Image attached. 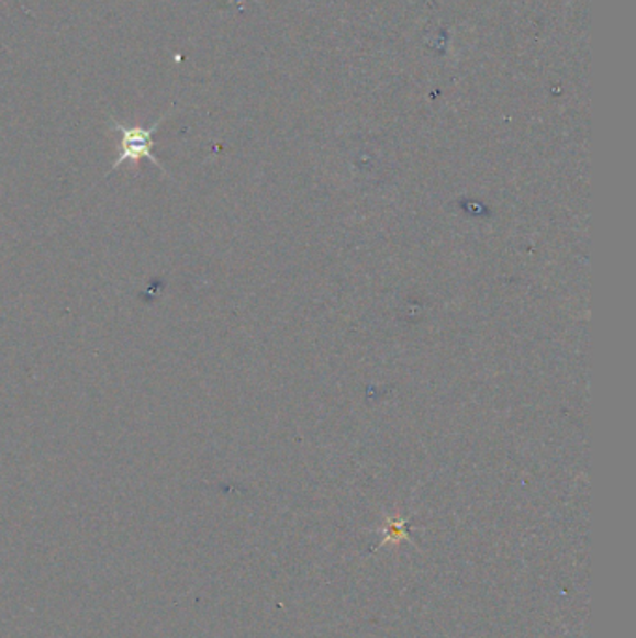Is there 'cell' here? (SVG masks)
Listing matches in <instances>:
<instances>
[{"instance_id":"1","label":"cell","mask_w":636,"mask_h":638,"mask_svg":"<svg viewBox=\"0 0 636 638\" xmlns=\"http://www.w3.org/2000/svg\"><path fill=\"white\" fill-rule=\"evenodd\" d=\"M163 119L157 120L152 127H127V125L120 124L116 120H112V130L120 135V146H118V157L114 165H112V172L120 168L124 163H138L141 159H148L154 163L155 167L165 172L161 163L157 161L154 156V133L159 130Z\"/></svg>"}]
</instances>
